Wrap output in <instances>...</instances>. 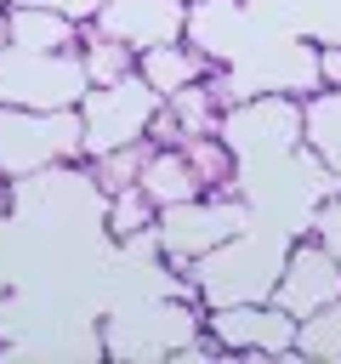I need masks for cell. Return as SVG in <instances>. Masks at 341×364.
<instances>
[{
    "label": "cell",
    "instance_id": "obj_10",
    "mask_svg": "<svg viewBox=\"0 0 341 364\" xmlns=\"http://www.w3.org/2000/svg\"><path fill=\"white\" fill-rule=\"evenodd\" d=\"M85 23L51 11V6H6V46L23 51H80Z\"/></svg>",
    "mask_w": 341,
    "mask_h": 364
},
{
    "label": "cell",
    "instance_id": "obj_20",
    "mask_svg": "<svg viewBox=\"0 0 341 364\" xmlns=\"http://www.w3.org/2000/svg\"><path fill=\"white\" fill-rule=\"evenodd\" d=\"M11 216V176H0V222Z\"/></svg>",
    "mask_w": 341,
    "mask_h": 364
},
{
    "label": "cell",
    "instance_id": "obj_6",
    "mask_svg": "<svg viewBox=\"0 0 341 364\" xmlns=\"http://www.w3.org/2000/svg\"><path fill=\"white\" fill-rule=\"evenodd\" d=\"M222 358H296V318L278 301H227L205 318Z\"/></svg>",
    "mask_w": 341,
    "mask_h": 364
},
{
    "label": "cell",
    "instance_id": "obj_21",
    "mask_svg": "<svg viewBox=\"0 0 341 364\" xmlns=\"http://www.w3.org/2000/svg\"><path fill=\"white\" fill-rule=\"evenodd\" d=\"M0 46H6V6H0Z\"/></svg>",
    "mask_w": 341,
    "mask_h": 364
},
{
    "label": "cell",
    "instance_id": "obj_14",
    "mask_svg": "<svg viewBox=\"0 0 341 364\" xmlns=\"http://www.w3.org/2000/svg\"><path fill=\"white\" fill-rule=\"evenodd\" d=\"M165 108H170V119L182 125V136H205V131H216V125H222V97H216V85H210V80H193V85L170 91V97H165Z\"/></svg>",
    "mask_w": 341,
    "mask_h": 364
},
{
    "label": "cell",
    "instance_id": "obj_19",
    "mask_svg": "<svg viewBox=\"0 0 341 364\" xmlns=\"http://www.w3.org/2000/svg\"><path fill=\"white\" fill-rule=\"evenodd\" d=\"M313 68H318V91H335L341 85V46H318Z\"/></svg>",
    "mask_w": 341,
    "mask_h": 364
},
{
    "label": "cell",
    "instance_id": "obj_2",
    "mask_svg": "<svg viewBox=\"0 0 341 364\" xmlns=\"http://www.w3.org/2000/svg\"><path fill=\"white\" fill-rule=\"evenodd\" d=\"M284 250L290 245H261L250 228L222 239L216 250H205L193 262V284L210 307H227V301H273V284H278V267H284Z\"/></svg>",
    "mask_w": 341,
    "mask_h": 364
},
{
    "label": "cell",
    "instance_id": "obj_3",
    "mask_svg": "<svg viewBox=\"0 0 341 364\" xmlns=\"http://www.w3.org/2000/svg\"><path fill=\"white\" fill-rule=\"evenodd\" d=\"M159 102L165 97L142 74H125L114 85H91L80 97V142H85V159L91 154H108V148H125V142H148V125H153Z\"/></svg>",
    "mask_w": 341,
    "mask_h": 364
},
{
    "label": "cell",
    "instance_id": "obj_1",
    "mask_svg": "<svg viewBox=\"0 0 341 364\" xmlns=\"http://www.w3.org/2000/svg\"><path fill=\"white\" fill-rule=\"evenodd\" d=\"M85 159L80 108H11L0 102V176H34L45 165Z\"/></svg>",
    "mask_w": 341,
    "mask_h": 364
},
{
    "label": "cell",
    "instance_id": "obj_11",
    "mask_svg": "<svg viewBox=\"0 0 341 364\" xmlns=\"http://www.w3.org/2000/svg\"><path fill=\"white\" fill-rule=\"evenodd\" d=\"M136 74H142L159 97H170V91H182V85H193V80H210L216 63H210L193 40H165V46L136 51Z\"/></svg>",
    "mask_w": 341,
    "mask_h": 364
},
{
    "label": "cell",
    "instance_id": "obj_9",
    "mask_svg": "<svg viewBox=\"0 0 341 364\" xmlns=\"http://www.w3.org/2000/svg\"><path fill=\"white\" fill-rule=\"evenodd\" d=\"M188 336H199V318L188 307H142V313H125L119 324H108V347L125 353V358H170Z\"/></svg>",
    "mask_w": 341,
    "mask_h": 364
},
{
    "label": "cell",
    "instance_id": "obj_5",
    "mask_svg": "<svg viewBox=\"0 0 341 364\" xmlns=\"http://www.w3.org/2000/svg\"><path fill=\"white\" fill-rule=\"evenodd\" d=\"M244 228H250V205H244V199H233V193H199V199H182V205H165V210H159L153 245H159L170 262L193 267L205 250H216L222 239H233V233H244Z\"/></svg>",
    "mask_w": 341,
    "mask_h": 364
},
{
    "label": "cell",
    "instance_id": "obj_4",
    "mask_svg": "<svg viewBox=\"0 0 341 364\" xmlns=\"http://www.w3.org/2000/svg\"><path fill=\"white\" fill-rule=\"evenodd\" d=\"M91 91L80 51H23L0 46V102L11 108H80Z\"/></svg>",
    "mask_w": 341,
    "mask_h": 364
},
{
    "label": "cell",
    "instance_id": "obj_13",
    "mask_svg": "<svg viewBox=\"0 0 341 364\" xmlns=\"http://www.w3.org/2000/svg\"><path fill=\"white\" fill-rule=\"evenodd\" d=\"M80 63H85L91 85H114V80L136 74V51L125 40H114V34H102L97 23H85V34H80Z\"/></svg>",
    "mask_w": 341,
    "mask_h": 364
},
{
    "label": "cell",
    "instance_id": "obj_16",
    "mask_svg": "<svg viewBox=\"0 0 341 364\" xmlns=\"http://www.w3.org/2000/svg\"><path fill=\"white\" fill-rule=\"evenodd\" d=\"M296 353H301V358L341 364V296L324 301L318 313H307V318L296 324Z\"/></svg>",
    "mask_w": 341,
    "mask_h": 364
},
{
    "label": "cell",
    "instance_id": "obj_18",
    "mask_svg": "<svg viewBox=\"0 0 341 364\" xmlns=\"http://www.w3.org/2000/svg\"><path fill=\"white\" fill-rule=\"evenodd\" d=\"M6 6H51V11H63V17H74V23H97V11H102L108 0H6Z\"/></svg>",
    "mask_w": 341,
    "mask_h": 364
},
{
    "label": "cell",
    "instance_id": "obj_12",
    "mask_svg": "<svg viewBox=\"0 0 341 364\" xmlns=\"http://www.w3.org/2000/svg\"><path fill=\"white\" fill-rule=\"evenodd\" d=\"M136 188L165 210V205H182V199H199L205 193V182H199V171H193V159L182 154V142H170V148H159V142H148V159H142V176H136Z\"/></svg>",
    "mask_w": 341,
    "mask_h": 364
},
{
    "label": "cell",
    "instance_id": "obj_17",
    "mask_svg": "<svg viewBox=\"0 0 341 364\" xmlns=\"http://www.w3.org/2000/svg\"><path fill=\"white\" fill-rule=\"evenodd\" d=\"M142 159H148V142H125V148H108V154H91V182L102 193H119L142 176Z\"/></svg>",
    "mask_w": 341,
    "mask_h": 364
},
{
    "label": "cell",
    "instance_id": "obj_8",
    "mask_svg": "<svg viewBox=\"0 0 341 364\" xmlns=\"http://www.w3.org/2000/svg\"><path fill=\"white\" fill-rule=\"evenodd\" d=\"M97 28L125 40L131 51H148L188 34V0H108L97 11Z\"/></svg>",
    "mask_w": 341,
    "mask_h": 364
},
{
    "label": "cell",
    "instance_id": "obj_15",
    "mask_svg": "<svg viewBox=\"0 0 341 364\" xmlns=\"http://www.w3.org/2000/svg\"><path fill=\"white\" fill-rule=\"evenodd\" d=\"M153 222H159V205L131 182V188H119V193H108V233L114 239H125V245H136V239H148L153 233Z\"/></svg>",
    "mask_w": 341,
    "mask_h": 364
},
{
    "label": "cell",
    "instance_id": "obj_7",
    "mask_svg": "<svg viewBox=\"0 0 341 364\" xmlns=\"http://www.w3.org/2000/svg\"><path fill=\"white\" fill-rule=\"evenodd\" d=\"M341 296V256L318 239H296L284 250V267H278V284H273V301L301 324L307 313H318L324 301Z\"/></svg>",
    "mask_w": 341,
    "mask_h": 364
},
{
    "label": "cell",
    "instance_id": "obj_22",
    "mask_svg": "<svg viewBox=\"0 0 341 364\" xmlns=\"http://www.w3.org/2000/svg\"><path fill=\"white\" fill-rule=\"evenodd\" d=\"M0 6H6V0H0Z\"/></svg>",
    "mask_w": 341,
    "mask_h": 364
}]
</instances>
